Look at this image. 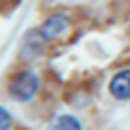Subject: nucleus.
Returning a JSON list of instances; mask_svg holds the SVG:
<instances>
[{
  "instance_id": "2",
  "label": "nucleus",
  "mask_w": 130,
  "mask_h": 130,
  "mask_svg": "<svg viewBox=\"0 0 130 130\" xmlns=\"http://www.w3.org/2000/svg\"><path fill=\"white\" fill-rule=\"evenodd\" d=\"M67 28H70V18L59 11V13H50L46 20H43L39 32H41L48 41H54L56 37H61V35L67 30Z\"/></svg>"
},
{
  "instance_id": "4",
  "label": "nucleus",
  "mask_w": 130,
  "mask_h": 130,
  "mask_svg": "<svg viewBox=\"0 0 130 130\" xmlns=\"http://www.w3.org/2000/svg\"><path fill=\"white\" fill-rule=\"evenodd\" d=\"M108 91H111V95L115 98V100H119V102L130 100V67L119 70L113 76L111 83H108Z\"/></svg>"
},
{
  "instance_id": "5",
  "label": "nucleus",
  "mask_w": 130,
  "mask_h": 130,
  "mask_svg": "<svg viewBox=\"0 0 130 130\" xmlns=\"http://www.w3.org/2000/svg\"><path fill=\"white\" fill-rule=\"evenodd\" d=\"M46 130H83V124L74 115H59L46 126Z\"/></svg>"
},
{
  "instance_id": "1",
  "label": "nucleus",
  "mask_w": 130,
  "mask_h": 130,
  "mask_svg": "<svg viewBox=\"0 0 130 130\" xmlns=\"http://www.w3.org/2000/svg\"><path fill=\"white\" fill-rule=\"evenodd\" d=\"M39 91V76L32 70H20L9 78V93L18 102H30Z\"/></svg>"
},
{
  "instance_id": "3",
  "label": "nucleus",
  "mask_w": 130,
  "mask_h": 130,
  "mask_svg": "<svg viewBox=\"0 0 130 130\" xmlns=\"http://www.w3.org/2000/svg\"><path fill=\"white\" fill-rule=\"evenodd\" d=\"M46 43H48V39L43 37L39 30H28L26 35H24V39H22V46H20L22 56L24 59H37L43 52Z\"/></svg>"
},
{
  "instance_id": "6",
  "label": "nucleus",
  "mask_w": 130,
  "mask_h": 130,
  "mask_svg": "<svg viewBox=\"0 0 130 130\" xmlns=\"http://www.w3.org/2000/svg\"><path fill=\"white\" fill-rule=\"evenodd\" d=\"M11 128V113L5 106H0V130H9Z\"/></svg>"
}]
</instances>
